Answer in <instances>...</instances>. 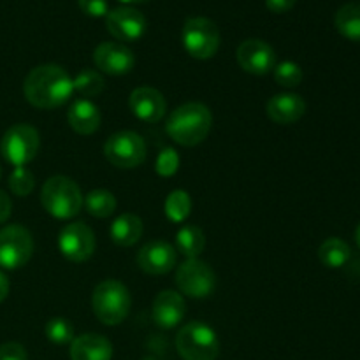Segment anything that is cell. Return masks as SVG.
Listing matches in <instances>:
<instances>
[{
	"label": "cell",
	"instance_id": "cell-21",
	"mask_svg": "<svg viewBox=\"0 0 360 360\" xmlns=\"http://www.w3.org/2000/svg\"><path fill=\"white\" fill-rule=\"evenodd\" d=\"M143 220L137 214L125 213L112 221L111 229H109V234H111V239L115 245L129 248V246H134L139 241L141 236H143Z\"/></svg>",
	"mask_w": 360,
	"mask_h": 360
},
{
	"label": "cell",
	"instance_id": "cell-32",
	"mask_svg": "<svg viewBox=\"0 0 360 360\" xmlns=\"http://www.w3.org/2000/svg\"><path fill=\"white\" fill-rule=\"evenodd\" d=\"M77 4L86 16L105 18L109 13L108 0H77Z\"/></svg>",
	"mask_w": 360,
	"mask_h": 360
},
{
	"label": "cell",
	"instance_id": "cell-33",
	"mask_svg": "<svg viewBox=\"0 0 360 360\" xmlns=\"http://www.w3.org/2000/svg\"><path fill=\"white\" fill-rule=\"evenodd\" d=\"M0 360H28V354L23 345L9 341L0 345Z\"/></svg>",
	"mask_w": 360,
	"mask_h": 360
},
{
	"label": "cell",
	"instance_id": "cell-30",
	"mask_svg": "<svg viewBox=\"0 0 360 360\" xmlns=\"http://www.w3.org/2000/svg\"><path fill=\"white\" fill-rule=\"evenodd\" d=\"M9 188L14 195L27 197L30 195L35 186V178L27 167H14V171L9 176Z\"/></svg>",
	"mask_w": 360,
	"mask_h": 360
},
{
	"label": "cell",
	"instance_id": "cell-35",
	"mask_svg": "<svg viewBox=\"0 0 360 360\" xmlns=\"http://www.w3.org/2000/svg\"><path fill=\"white\" fill-rule=\"evenodd\" d=\"M11 211H13V202H11V197L7 195L4 190H0V224L7 221V218L11 217Z\"/></svg>",
	"mask_w": 360,
	"mask_h": 360
},
{
	"label": "cell",
	"instance_id": "cell-28",
	"mask_svg": "<svg viewBox=\"0 0 360 360\" xmlns=\"http://www.w3.org/2000/svg\"><path fill=\"white\" fill-rule=\"evenodd\" d=\"M46 338L51 343L60 345H70L74 341V327L69 320L65 319H51L46 323Z\"/></svg>",
	"mask_w": 360,
	"mask_h": 360
},
{
	"label": "cell",
	"instance_id": "cell-24",
	"mask_svg": "<svg viewBox=\"0 0 360 360\" xmlns=\"http://www.w3.org/2000/svg\"><path fill=\"white\" fill-rule=\"evenodd\" d=\"M350 257H352L350 246L340 238L326 239L319 248L320 262H322L326 267H330V269H340V267L347 266Z\"/></svg>",
	"mask_w": 360,
	"mask_h": 360
},
{
	"label": "cell",
	"instance_id": "cell-18",
	"mask_svg": "<svg viewBox=\"0 0 360 360\" xmlns=\"http://www.w3.org/2000/svg\"><path fill=\"white\" fill-rule=\"evenodd\" d=\"M266 111L278 125H290L306 115V102L297 94H278L269 98Z\"/></svg>",
	"mask_w": 360,
	"mask_h": 360
},
{
	"label": "cell",
	"instance_id": "cell-9",
	"mask_svg": "<svg viewBox=\"0 0 360 360\" xmlns=\"http://www.w3.org/2000/svg\"><path fill=\"white\" fill-rule=\"evenodd\" d=\"M34 253V239L28 229L21 225H7L0 231V267L20 269Z\"/></svg>",
	"mask_w": 360,
	"mask_h": 360
},
{
	"label": "cell",
	"instance_id": "cell-20",
	"mask_svg": "<svg viewBox=\"0 0 360 360\" xmlns=\"http://www.w3.org/2000/svg\"><path fill=\"white\" fill-rule=\"evenodd\" d=\"M67 122L74 132L81 134V136H90V134L97 132L101 127V111L91 101L79 98L67 111Z\"/></svg>",
	"mask_w": 360,
	"mask_h": 360
},
{
	"label": "cell",
	"instance_id": "cell-15",
	"mask_svg": "<svg viewBox=\"0 0 360 360\" xmlns=\"http://www.w3.org/2000/svg\"><path fill=\"white\" fill-rule=\"evenodd\" d=\"M178 252L165 241H151L144 245L137 253V266L148 274L160 276L174 269Z\"/></svg>",
	"mask_w": 360,
	"mask_h": 360
},
{
	"label": "cell",
	"instance_id": "cell-7",
	"mask_svg": "<svg viewBox=\"0 0 360 360\" xmlns=\"http://www.w3.org/2000/svg\"><path fill=\"white\" fill-rule=\"evenodd\" d=\"M41 146L39 132L28 123H18L7 129L0 141V153L14 167H25L37 155Z\"/></svg>",
	"mask_w": 360,
	"mask_h": 360
},
{
	"label": "cell",
	"instance_id": "cell-37",
	"mask_svg": "<svg viewBox=\"0 0 360 360\" xmlns=\"http://www.w3.org/2000/svg\"><path fill=\"white\" fill-rule=\"evenodd\" d=\"M120 2H123V4H143V2H148V0H120Z\"/></svg>",
	"mask_w": 360,
	"mask_h": 360
},
{
	"label": "cell",
	"instance_id": "cell-16",
	"mask_svg": "<svg viewBox=\"0 0 360 360\" xmlns=\"http://www.w3.org/2000/svg\"><path fill=\"white\" fill-rule=\"evenodd\" d=\"M129 105L132 115L144 123H158L167 111L164 95L151 86L136 88L130 94Z\"/></svg>",
	"mask_w": 360,
	"mask_h": 360
},
{
	"label": "cell",
	"instance_id": "cell-10",
	"mask_svg": "<svg viewBox=\"0 0 360 360\" xmlns=\"http://www.w3.org/2000/svg\"><path fill=\"white\" fill-rule=\"evenodd\" d=\"M176 285L188 297L206 299L214 292L217 276L202 260L186 259L176 271Z\"/></svg>",
	"mask_w": 360,
	"mask_h": 360
},
{
	"label": "cell",
	"instance_id": "cell-19",
	"mask_svg": "<svg viewBox=\"0 0 360 360\" xmlns=\"http://www.w3.org/2000/svg\"><path fill=\"white\" fill-rule=\"evenodd\" d=\"M112 345L102 334L88 333L74 338L70 343V359L72 360H111Z\"/></svg>",
	"mask_w": 360,
	"mask_h": 360
},
{
	"label": "cell",
	"instance_id": "cell-4",
	"mask_svg": "<svg viewBox=\"0 0 360 360\" xmlns=\"http://www.w3.org/2000/svg\"><path fill=\"white\" fill-rule=\"evenodd\" d=\"M41 202L46 213L58 220L74 218L83 207V195L76 183L67 176H53L44 183Z\"/></svg>",
	"mask_w": 360,
	"mask_h": 360
},
{
	"label": "cell",
	"instance_id": "cell-17",
	"mask_svg": "<svg viewBox=\"0 0 360 360\" xmlns=\"http://www.w3.org/2000/svg\"><path fill=\"white\" fill-rule=\"evenodd\" d=\"M186 313L185 299L174 290H164L155 297L151 316L160 329H174Z\"/></svg>",
	"mask_w": 360,
	"mask_h": 360
},
{
	"label": "cell",
	"instance_id": "cell-8",
	"mask_svg": "<svg viewBox=\"0 0 360 360\" xmlns=\"http://www.w3.org/2000/svg\"><path fill=\"white\" fill-rule=\"evenodd\" d=\"M104 155L115 167L136 169L146 160V143L139 134L122 130L105 141Z\"/></svg>",
	"mask_w": 360,
	"mask_h": 360
},
{
	"label": "cell",
	"instance_id": "cell-31",
	"mask_svg": "<svg viewBox=\"0 0 360 360\" xmlns=\"http://www.w3.org/2000/svg\"><path fill=\"white\" fill-rule=\"evenodd\" d=\"M179 167V157L174 148H165L160 151L157 162H155V171L164 178H171L176 174Z\"/></svg>",
	"mask_w": 360,
	"mask_h": 360
},
{
	"label": "cell",
	"instance_id": "cell-34",
	"mask_svg": "<svg viewBox=\"0 0 360 360\" xmlns=\"http://www.w3.org/2000/svg\"><path fill=\"white\" fill-rule=\"evenodd\" d=\"M295 2L297 0H266V6L267 9L273 11V13H287V11H290L292 7L295 6Z\"/></svg>",
	"mask_w": 360,
	"mask_h": 360
},
{
	"label": "cell",
	"instance_id": "cell-12",
	"mask_svg": "<svg viewBox=\"0 0 360 360\" xmlns=\"http://www.w3.org/2000/svg\"><path fill=\"white\" fill-rule=\"evenodd\" d=\"M105 28L118 41L134 42L143 37L146 32V18L136 7H116L105 16Z\"/></svg>",
	"mask_w": 360,
	"mask_h": 360
},
{
	"label": "cell",
	"instance_id": "cell-11",
	"mask_svg": "<svg viewBox=\"0 0 360 360\" xmlns=\"http://www.w3.org/2000/svg\"><path fill=\"white\" fill-rule=\"evenodd\" d=\"M58 248L70 262H86L95 252V236L86 224L74 221L65 225L58 236Z\"/></svg>",
	"mask_w": 360,
	"mask_h": 360
},
{
	"label": "cell",
	"instance_id": "cell-36",
	"mask_svg": "<svg viewBox=\"0 0 360 360\" xmlns=\"http://www.w3.org/2000/svg\"><path fill=\"white\" fill-rule=\"evenodd\" d=\"M7 294H9V280H7L6 274L0 271V302L7 297Z\"/></svg>",
	"mask_w": 360,
	"mask_h": 360
},
{
	"label": "cell",
	"instance_id": "cell-25",
	"mask_svg": "<svg viewBox=\"0 0 360 360\" xmlns=\"http://www.w3.org/2000/svg\"><path fill=\"white\" fill-rule=\"evenodd\" d=\"M84 207L88 213L95 218H108L115 213L116 199L109 190H91L83 199Z\"/></svg>",
	"mask_w": 360,
	"mask_h": 360
},
{
	"label": "cell",
	"instance_id": "cell-13",
	"mask_svg": "<svg viewBox=\"0 0 360 360\" xmlns=\"http://www.w3.org/2000/svg\"><path fill=\"white\" fill-rule=\"evenodd\" d=\"M238 63L245 72L255 74V76H264L271 72L276 65V53L260 39H248L239 44L238 53H236Z\"/></svg>",
	"mask_w": 360,
	"mask_h": 360
},
{
	"label": "cell",
	"instance_id": "cell-5",
	"mask_svg": "<svg viewBox=\"0 0 360 360\" xmlns=\"http://www.w3.org/2000/svg\"><path fill=\"white\" fill-rule=\"evenodd\" d=\"M176 350L183 360H217L220 355V341L207 323L190 322L179 329Z\"/></svg>",
	"mask_w": 360,
	"mask_h": 360
},
{
	"label": "cell",
	"instance_id": "cell-38",
	"mask_svg": "<svg viewBox=\"0 0 360 360\" xmlns=\"http://www.w3.org/2000/svg\"><path fill=\"white\" fill-rule=\"evenodd\" d=\"M355 241H357V245H359V248H360V224H359L357 231H355Z\"/></svg>",
	"mask_w": 360,
	"mask_h": 360
},
{
	"label": "cell",
	"instance_id": "cell-3",
	"mask_svg": "<svg viewBox=\"0 0 360 360\" xmlns=\"http://www.w3.org/2000/svg\"><path fill=\"white\" fill-rule=\"evenodd\" d=\"M132 306L130 292L122 281L105 280L95 287L91 308L104 326H120L127 319Z\"/></svg>",
	"mask_w": 360,
	"mask_h": 360
},
{
	"label": "cell",
	"instance_id": "cell-22",
	"mask_svg": "<svg viewBox=\"0 0 360 360\" xmlns=\"http://www.w3.org/2000/svg\"><path fill=\"white\" fill-rule=\"evenodd\" d=\"M338 32L345 39L354 42H360V2L345 4L338 9L334 18Z\"/></svg>",
	"mask_w": 360,
	"mask_h": 360
},
{
	"label": "cell",
	"instance_id": "cell-27",
	"mask_svg": "<svg viewBox=\"0 0 360 360\" xmlns=\"http://www.w3.org/2000/svg\"><path fill=\"white\" fill-rule=\"evenodd\" d=\"M192 211V199L185 190H174L165 199V214L174 224H181L190 217Z\"/></svg>",
	"mask_w": 360,
	"mask_h": 360
},
{
	"label": "cell",
	"instance_id": "cell-1",
	"mask_svg": "<svg viewBox=\"0 0 360 360\" xmlns=\"http://www.w3.org/2000/svg\"><path fill=\"white\" fill-rule=\"evenodd\" d=\"M72 77L65 69L53 63L32 69L23 83L25 98L39 109L60 108L72 97Z\"/></svg>",
	"mask_w": 360,
	"mask_h": 360
},
{
	"label": "cell",
	"instance_id": "cell-29",
	"mask_svg": "<svg viewBox=\"0 0 360 360\" xmlns=\"http://www.w3.org/2000/svg\"><path fill=\"white\" fill-rule=\"evenodd\" d=\"M273 72L274 79H276V83L280 86L295 88L302 81V69L295 62H290V60H285V62H280L278 65H274Z\"/></svg>",
	"mask_w": 360,
	"mask_h": 360
},
{
	"label": "cell",
	"instance_id": "cell-26",
	"mask_svg": "<svg viewBox=\"0 0 360 360\" xmlns=\"http://www.w3.org/2000/svg\"><path fill=\"white\" fill-rule=\"evenodd\" d=\"M72 84H74V91H77L81 97H84L88 101V98L98 97V95L104 91L105 81L104 77L101 76V72H97V70L84 69L74 77Z\"/></svg>",
	"mask_w": 360,
	"mask_h": 360
},
{
	"label": "cell",
	"instance_id": "cell-23",
	"mask_svg": "<svg viewBox=\"0 0 360 360\" xmlns=\"http://www.w3.org/2000/svg\"><path fill=\"white\" fill-rule=\"evenodd\" d=\"M176 248L186 259H197L206 248V236L197 225H185L176 234Z\"/></svg>",
	"mask_w": 360,
	"mask_h": 360
},
{
	"label": "cell",
	"instance_id": "cell-6",
	"mask_svg": "<svg viewBox=\"0 0 360 360\" xmlns=\"http://www.w3.org/2000/svg\"><path fill=\"white\" fill-rule=\"evenodd\" d=\"M186 53L197 60H207L217 55L220 48V30L217 25L204 16L188 18L181 32Z\"/></svg>",
	"mask_w": 360,
	"mask_h": 360
},
{
	"label": "cell",
	"instance_id": "cell-39",
	"mask_svg": "<svg viewBox=\"0 0 360 360\" xmlns=\"http://www.w3.org/2000/svg\"><path fill=\"white\" fill-rule=\"evenodd\" d=\"M0 176H2V167H0Z\"/></svg>",
	"mask_w": 360,
	"mask_h": 360
},
{
	"label": "cell",
	"instance_id": "cell-2",
	"mask_svg": "<svg viewBox=\"0 0 360 360\" xmlns=\"http://www.w3.org/2000/svg\"><path fill=\"white\" fill-rule=\"evenodd\" d=\"M211 125H213V116L210 108L200 102H188L176 108L169 115L165 130L174 143L190 148L206 139Z\"/></svg>",
	"mask_w": 360,
	"mask_h": 360
},
{
	"label": "cell",
	"instance_id": "cell-14",
	"mask_svg": "<svg viewBox=\"0 0 360 360\" xmlns=\"http://www.w3.org/2000/svg\"><path fill=\"white\" fill-rule=\"evenodd\" d=\"M94 62L101 72L109 76H123L134 69L136 56L123 42H102L95 48Z\"/></svg>",
	"mask_w": 360,
	"mask_h": 360
}]
</instances>
